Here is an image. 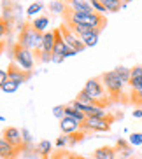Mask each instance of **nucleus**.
I'll return each mask as SVG.
<instances>
[{
  "label": "nucleus",
  "mask_w": 142,
  "mask_h": 159,
  "mask_svg": "<svg viewBox=\"0 0 142 159\" xmlns=\"http://www.w3.org/2000/svg\"><path fill=\"white\" fill-rule=\"evenodd\" d=\"M116 157H118V152H116L114 145H104V147H98L93 152V159H116Z\"/></svg>",
  "instance_id": "obj_15"
},
{
  "label": "nucleus",
  "mask_w": 142,
  "mask_h": 159,
  "mask_svg": "<svg viewBox=\"0 0 142 159\" xmlns=\"http://www.w3.org/2000/svg\"><path fill=\"white\" fill-rule=\"evenodd\" d=\"M53 49H54V30H49V32L44 33L42 49H40V52H39V56L35 58V61H42V63L51 61Z\"/></svg>",
  "instance_id": "obj_7"
},
{
  "label": "nucleus",
  "mask_w": 142,
  "mask_h": 159,
  "mask_svg": "<svg viewBox=\"0 0 142 159\" xmlns=\"http://www.w3.org/2000/svg\"><path fill=\"white\" fill-rule=\"evenodd\" d=\"M37 152L42 156V157H47V156L51 154V142L49 140H40L39 145H37Z\"/></svg>",
  "instance_id": "obj_24"
},
{
  "label": "nucleus",
  "mask_w": 142,
  "mask_h": 159,
  "mask_svg": "<svg viewBox=\"0 0 142 159\" xmlns=\"http://www.w3.org/2000/svg\"><path fill=\"white\" fill-rule=\"evenodd\" d=\"M114 74L118 75L125 84H128L130 82V77H132V68H128V66H116L114 68Z\"/></svg>",
  "instance_id": "obj_21"
},
{
  "label": "nucleus",
  "mask_w": 142,
  "mask_h": 159,
  "mask_svg": "<svg viewBox=\"0 0 142 159\" xmlns=\"http://www.w3.org/2000/svg\"><path fill=\"white\" fill-rule=\"evenodd\" d=\"M128 86H130V89H139L142 86V65L132 68V77H130Z\"/></svg>",
  "instance_id": "obj_17"
},
{
  "label": "nucleus",
  "mask_w": 142,
  "mask_h": 159,
  "mask_svg": "<svg viewBox=\"0 0 142 159\" xmlns=\"http://www.w3.org/2000/svg\"><path fill=\"white\" fill-rule=\"evenodd\" d=\"M69 159H93V157H84V156H76V154H70Z\"/></svg>",
  "instance_id": "obj_37"
},
{
  "label": "nucleus",
  "mask_w": 142,
  "mask_h": 159,
  "mask_svg": "<svg viewBox=\"0 0 142 159\" xmlns=\"http://www.w3.org/2000/svg\"><path fill=\"white\" fill-rule=\"evenodd\" d=\"M133 117H142V108H137V110H133Z\"/></svg>",
  "instance_id": "obj_38"
},
{
  "label": "nucleus",
  "mask_w": 142,
  "mask_h": 159,
  "mask_svg": "<svg viewBox=\"0 0 142 159\" xmlns=\"http://www.w3.org/2000/svg\"><path fill=\"white\" fill-rule=\"evenodd\" d=\"M0 121H4V117H2V116H0Z\"/></svg>",
  "instance_id": "obj_40"
},
{
  "label": "nucleus",
  "mask_w": 142,
  "mask_h": 159,
  "mask_svg": "<svg viewBox=\"0 0 142 159\" xmlns=\"http://www.w3.org/2000/svg\"><path fill=\"white\" fill-rule=\"evenodd\" d=\"M100 79L104 82V88H105V91H107V94H109V98L112 100V103H116V102L126 103V100L123 98V96H126V94H125V86L126 84L114 74V70L100 74Z\"/></svg>",
  "instance_id": "obj_2"
},
{
  "label": "nucleus",
  "mask_w": 142,
  "mask_h": 159,
  "mask_svg": "<svg viewBox=\"0 0 142 159\" xmlns=\"http://www.w3.org/2000/svg\"><path fill=\"white\" fill-rule=\"evenodd\" d=\"M74 54H77V51H74L72 47H69V49L65 51V54H63V56H65V58H69V56H74Z\"/></svg>",
  "instance_id": "obj_36"
},
{
  "label": "nucleus",
  "mask_w": 142,
  "mask_h": 159,
  "mask_svg": "<svg viewBox=\"0 0 142 159\" xmlns=\"http://www.w3.org/2000/svg\"><path fill=\"white\" fill-rule=\"evenodd\" d=\"M83 89H84L86 93L90 94L91 98H95V100H102V102H112V100L109 98L107 91H105L104 82H102V79H100V75H98V77H93V79H88Z\"/></svg>",
  "instance_id": "obj_5"
},
{
  "label": "nucleus",
  "mask_w": 142,
  "mask_h": 159,
  "mask_svg": "<svg viewBox=\"0 0 142 159\" xmlns=\"http://www.w3.org/2000/svg\"><path fill=\"white\" fill-rule=\"evenodd\" d=\"M128 142L132 145H142V133H132Z\"/></svg>",
  "instance_id": "obj_31"
},
{
  "label": "nucleus",
  "mask_w": 142,
  "mask_h": 159,
  "mask_svg": "<svg viewBox=\"0 0 142 159\" xmlns=\"http://www.w3.org/2000/svg\"><path fill=\"white\" fill-rule=\"evenodd\" d=\"M104 7L107 9V12H119V11L125 7V2L123 0H100Z\"/></svg>",
  "instance_id": "obj_19"
},
{
  "label": "nucleus",
  "mask_w": 142,
  "mask_h": 159,
  "mask_svg": "<svg viewBox=\"0 0 142 159\" xmlns=\"http://www.w3.org/2000/svg\"><path fill=\"white\" fill-rule=\"evenodd\" d=\"M53 114H54V116L62 121L63 117H65V105H56V107L53 108Z\"/></svg>",
  "instance_id": "obj_29"
},
{
  "label": "nucleus",
  "mask_w": 142,
  "mask_h": 159,
  "mask_svg": "<svg viewBox=\"0 0 142 159\" xmlns=\"http://www.w3.org/2000/svg\"><path fill=\"white\" fill-rule=\"evenodd\" d=\"M19 150L14 149L11 143H7L4 136H0V159H18Z\"/></svg>",
  "instance_id": "obj_13"
},
{
  "label": "nucleus",
  "mask_w": 142,
  "mask_h": 159,
  "mask_svg": "<svg viewBox=\"0 0 142 159\" xmlns=\"http://www.w3.org/2000/svg\"><path fill=\"white\" fill-rule=\"evenodd\" d=\"M60 129H62L63 135H72V133H76V131L81 129V122H77L76 119L65 116L62 121H60Z\"/></svg>",
  "instance_id": "obj_14"
},
{
  "label": "nucleus",
  "mask_w": 142,
  "mask_h": 159,
  "mask_svg": "<svg viewBox=\"0 0 142 159\" xmlns=\"http://www.w3.org/2000/svg\"><path fill=\"white\" fill-rule=\"evenodd\" d=\"M123 2H125V4H126V2H130V0H123Z\"/></svg>",
  "instance_id": "obj_41"
},
{
  "label": "nucleus",
  "mask_w": 142,
  "mask_h": 159,
  "mask_svg": "<svg viewBox=\"0 0 142 159\" xmlns=\"http://www.w3.org/2000/svg\"><path fill=\"white\" fill-rule=\"evenodd\" d=\"M58 30H60V33H62V37H63V40H65V44L69 47H72L74 51L81 52V51H84V49H86L84 42H83V40H81V39L77 37L76 33L72 32V30L69 28L65 23L60 25V26H58Z\"/></svg>",
  "instance_id": "obj_6"
},
{
  "label": "nucleus",
  "mask_w": 142,
  "mask_h": 159,
  "mask_svg": "<svg viewBox=\"0 0 142 159\" xmlns=\"http://www.w3.org/2000/svg\"><path fill=\"white\" fill-rule=\"evenodd\" d=\"M56 145H58V147H67V145H69V136H67V135L60 136V138L56 140Z\"/></svg>",
  "instance_id": "obj_34"
},
{
  "label": "nucleus",
  "mask_w": 142,
  "mask_h": 159,
  "mask_svg": "<svg viewBox=\"0 0 142 159\" xmlns=\"http://www.w3.org/2000/svg\"><path fill=\"white\" fill-rule=\"evenodd\" d=\"M32 25H33V28L37 30V32L46 33L47 26H49V18H47V16H39V18H35L32 21Z\"/></svg>",
  "instance_id": "obj_20"
},
{
  "label": "nucleus",
  "mask_w": 142,
  "mask_h": 159,
  "mask_svg": "<svg viewBox=\"0 0 142 159\" xmlns=\"http://www.w3.org/2000/svg\"><path fill=\"white\" fill-rule=\"evenodd\" d=\"M65 2L63 0H53L51 4H49V11L54 12V14H63V11H65Z\"/></svg>",
  "instance_id": "obj_25"
},
{
  "label": "nucleus",
  "mask_w": 142,
  "mask_h": 159,
  "mask_svg": "<svg viewBox=\"0 0 142 159\" xmlns=\"http://www.w3.org/2000/svg\"><path fill=\"white\" fill-rule=\"evenodd\" d=\"M69 49V46L65 44V40H63L62 33H60V30L54 28V49H53V58L51 61H54V63H62L63 60H65V51Z\"/></svg>",
  "instance_id": "obj_10"
},
{
  "label": "nucleus",
  "mask_w": 142,
  "mask_h": 159,
  "mask_svg": "<svg viewBox=\"0 0 142 159\" xmlns=\"http://www.w3.org/2000/svg\"><path fill=\"white\" fill-rule=\"evenodd\" d=\"M21 135H23V142H25V147H26V145H30L32 143V133H30L28 129H21Z\"/></svg>",
  "instance_id": "obj_33"
},
{
  "label": "nucleus",
  "mask_w": 142,
  "mask_h": 159,
  "mask_svg": "<svg viewBox=\"0 0 142 159\" xmlns=\"http://www.w3.org/2000/svg\"><path fill=\"white\" fill-rule=\"evenodd\" d=\"M65 25L76 33L79 39L86 37V35H90V33H93V32H100V30L93 28V26H90V25H77V23H65Z\"/></svg>",
  "instance_id": "obj_16"
},
{
  "label": "nucleus",
  "mask_w": 142,
  "mask_h": 159,
  "mask_svg": "<svg viewBox=\"0 0 142 159\" xmlns=\"http://www.w3.org/2000/svg\"><path fill=\"white\" fill-rule=\"evenodd\" d=\"M69 136V147H72V145H76V143H79V142H83L88 136V131H84V129H79V131H76V133H72V135H67Z\"/></svg>",
  "instance_id": "obj_23"
},
{
  "label": "nucleus",
  "mask_w": 142,
  "mask_h": 159,
  "mask_svg": "<svg viewBox=\"0 0 142 159\" xmlns=\"http://www.w3.org/2000/svg\"><path fill=\"white\" fill-rule=\"evenodd\" d=\"M128 96H130V103L132 105H135L137 108H142V86L139 89H132Z\"/></svg>",
  "instance_id": "obj_22"
},
{
  "label": "nucleus",
  "mask_w": 142,
  "mask_h": 159,
  "mask_svg": "<svg viewBox=\"0 0 142 159\" xmlns=\"http://www.w3.org/2000/svg\"><path fill=\"white\" fill-rule=\"evenodd\" d=\"M7 28H9V23H7V19H5V18H0V39L4 37L5 33H7Z\"/></svg>",
  "instance_id": "obj_32"
},
{
  "label": "nucleus",
  "mask_w": 142,
  "mask_h": 159,
  "mask_svg": "<svg viewBox=\"0 0 142 159\" xmlns=\"http://www.w3.org/2000/svg\"><path fill=\"white\" fill-rule=\"evenodd\" d=\"M114 119L116 117L111 116V114H107L105 117H88L83 124H81V129L84 131H97V133H100V131H109L111 129V124L114 122Z\"/></svg>",
  "instance_id": "obj_4"
},
{
  "label": "nucleus",
  "mask_w": 142,
  "mask_h": 159,
  "mask_svg": "<svg viewBox=\"0 0 142 159\" xmlns=\"http://www.w3.org/2000/svg\"><path fill=\"white\" fill-rule=\"evenodd\" d=\"M65 116L72 117V119H76L77 122H81V124H83V122H84L86 119H88L84 112H81V110H79L77 107H74V105H72V102L69 103V105H65Z\"/></svg>",
  "instance_id": "obj_18"
},
{
  "label": "nucleus",
  "mask_w": 142,
  "mask_h": 159,
  "mask_svg": "<svg viewBox=\"0 0 142 159\" xmlns=\"http://www.w3.org/2000/svg\"><path fill=\"white\" fill-rule=\"evenodd\" d=\"M9 80V77H7V70H2L0 68V88L4 86V82H7Z\"/></svg>",
  "instance_id": "obj_35"
},
{
  "label": "nucleus",
  "mask_w": 142,
  "mask_h": 159,
  "mask_svg": "<svg viewBox=\"0 0 142 159\" xmlns=\"http://www.w3.org/2000/svg\"><path fill=\"white\" fill-rule=\"evenodd\" d=\"M42 40H44V33L37 32L33 28L32 23H23V26L19 30V35H18V44L30 49L35 54V58H37L40 49H42Z\"/></svg>",
  "instance_id": "obj_1"
},
{
  "label": "nucleus",
  "mask_w": 142,
  "mask_h": 159,
  "mask_svg": "<svg viewBox=\"0 0 142 159\" xmlns=\"http://www.w3.org/2000/svg\"><path fill=\"white\" fill-rule=\"evenodd\" d=\"M114 147H116V152H118L119 159H132L133 157V145L130 142L119 138Z\"/></svg>",
  "instance_id": "obj_12"
},
{
  "label": "nucleus",
  "mask_w": 142,
  "mask_h": 159,
  "mask_svg": "<svg viewBox=\"0 0 142 159\" xmlns=\"http://www.w3.org/2000/svg\"><path fill=\"white\" fill-rule=\"evenodd\" d=\"M98 35H100V32H93V33H90V35L83 37L81 40L84 42V46H86V47H91V46H95V44L98 42Z\"/></svg>",
  "instance_id": "obj_26"
},
{
  "label": "nucleus",
  "mask_w": 142,
  "mask_h": 159,
  "mask_svg": "<svg viewBox=\"0 0 142 159\" xmlns=\"http://www.w3.org/2000/svg\"><path fill=\"white\" fill-rule=\"evenodd\" d=\"M67 7L74 9L76 12H84V14H93L95 11L88 0H63Z\"/></svg>",
  "instance_id": "obj_11"
},
{
  "label": "nucleus",
  "mask_w": 142,
  "mask_h": 159,
  "mask_svg": "<svg viewBox=\"0 0 142 159\" xmlns=\"http://www.w3.org/2000/svg\"><path fill=\"white\" fill-rule=\"evenodd\" d=\"M2 91H5V93H14L16 89H18V84L16 82H12V80H7V82H4V86H2Z\"/></svg>",
  "instance_id": "obj_28"
},
{
  "label": "nucleus",
  "mask_w": 142,
  "mask_h": 159,
  "mask_svg": "<svg viewBox=\"0 0 142 159\" xmlns=\"http://www.w3.org/2000/svg\"><path fill=\"white\" fill-rule=\"evenodd\" d=\"M2 136H4L5 140H7V143H11L12 147H14V149H18L19 152L25 149L23 135H21V131H19L18 128H14V126L4 128V133H2Z\"/></svg>",
  "instance_id": "obj_9"
},
{
  "label": "nucleus",
  "mask_w": 142,
  "mask_h": 159,
  "mask_svg": "<svg viewBox=\"0 0 142 159\" xmlns=\"http://www.w3.org/2000/svg\"><path fill=\"white\" fill-rule=\"evenodd\" d=\"M132 159H142V156H133Z\"/></svg>",
  "instance_id": "obj_39"
},
{
  "label": "nucleus",
  "mask_w": 142,
  "mask_h": 159,
  "mask_svg": "<svg viewBox=\"0 0 142 159\" xmlns=\"http://www.w3.org/2000/svg\"><path fill=\"white\" fill-rule=\"evenodd\" d=\"M7 77H9V80H12V82H16V84L19 86V84H23V82H26V80L32 77V72L23 70L18 63L11 61L9 66H7Z\"/></svg>",
  "instance_id": "obj_8"
},
{
  "label": "nucleus",
  "mask_w": 142,
  "mask_h": 159,
  "mask_svg": "<svg viewBox=\"0 0 142 159\" xmlns=\"http://www.w3.org/2000/svg\"><path fill=\"white\" fill-rule=\"evenodd\" d=\"M12 61L18 63L23 70L32 72L33 65H35V54H33L30 49H26V47H23L21 44L16 42L14 46H12Z\"/></svg>",
  "instance_id": "obj_3"
},
{
  "label": "nucleus",
  "mask_w": 142,
  "mask_h": 159,
  "mask_svg": "<svg viewBox=\"0 0 142 159\" xmlns=\"http://www.w3.org/2000/svg\"><path fill=\"white\" fill-rule=\"evenodd\" d=\"M91 7H93L95 12H100V14H104V12H107V9L104 7V4L100 2V0H90Z\"/></svg>",
  "instance_id": "obj_27"
},
{
  "label": "nucleus",
  "mask_w": 142,
  "mask_h": 159,
  "mask_svg": "<svg viewBox=\"0 0 142 159\" xmlns=\"http://www.w3.org/2000/svg\"><path fill=\"white\" fill-rule=\"evenodd\" d=\"M42 7H44V5L40 4V2H35V4H32V5L28 7V11H26V14H28V16H33L35 12H39V11L42 9Z\"/></svg>",
  "instance_id": "obj_30"
}]
</instances>
